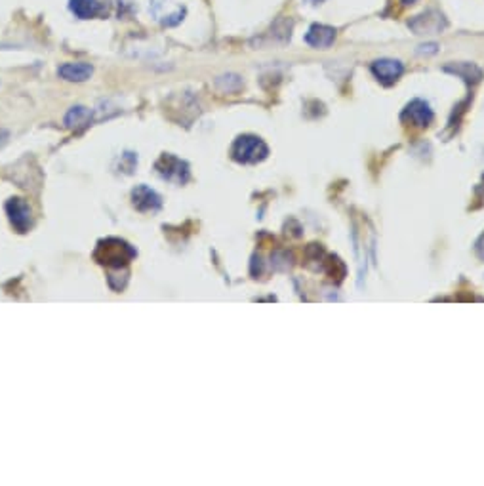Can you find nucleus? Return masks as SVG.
<instances>
[{
    "mask_svg": "<svg viewBox=\"0 0 484 486\" xmlns=\"http://www.w3.org/2000/svg\"><path fill=\"white\" fill-rule=\"evenodd\" d=\"M267 153H269V149H267L264 139L258 136H252V134L237 137L233 149H231L235 161L242 162V164H254V162L264 161Z\"/></svg>",
    "mask_w": 484,
    "mask_h": 486,
    "instance_id": "nucleus-1",
    "label": "nucleus"
},
{
    "mask_svg": "<svg viewBox=\"0 0 484 486\" xmlns=\"http://www.w3.org/2000/svg\"><path fill=\"white\" fill-rule=\"evenodd\" d=\"M98 252H103V256L95 254V258L100 260V263L107 265V267H117L120 269L122 265L130 262L134 256H136V250L126 244L124 241H119V238H107L98 246Z\"/></svg>",
    "mask_w": 484,
    "mask_h": 486,
    "instance_id": "nucleus-2",
    "label": "nucleus"
},
{
    "mask_svg": "<svg viewBox=\"0 0 484 486\" xmlns=\"http://www.w3.org/2000/svg\"><path fill=\"white\" fill-rule=\"evenodd\" d=\"M157 172L158 175L166 181H172V183H185L189 180V164L177 156L170 155V153H164L157 162Z\"/></svg>",
    "mask_w": 484,
    "mask_h": 486,
    "instance_id": "nucleus-3",
    "label": "nucleus"
},
{
    "mask_svg": "<svg viewBox=\"0 0 484 486\" xmlns=\"http://www.w3.org/2000/svg\"><path fill=\"white\" fill-rule=\"evenodd\" d=\"M132 204L138 212H158L163 208V199L157 191H153L147 185H138L132 191Z\"/></svg>",
    "mask_w": 484,
    "mask_h": 486,
    "instance_id": "nucleus-4",
    "label": "nucleus"
},
{
    "mask_svg": "<svg viewBox=\"0 0 484 486\" xmlns=\"http://www.w3.org/2000/svg\"><path fill=\"white\" fill-rule=\"evenodd\" d=\"M6 214L10 218V224L16 227L19 233H25L31 227V208L23 199H10L6 202Z\"/></svg>",
    "mask_w": 484,
    "mask_h": 486,
    "instance_id": "nucleus-5",
    "label": "nucleus"
},
{
    "mask_svg": "<svg viewBox=\"0 0 484 486\" xmlns=\"http://www.w3.org/2000/svg\"><path fill=\"white\" fill-rule=\"evenodd\" d=\"M403 71L404 65L399 59L384 57V59H376L372 63V73H374L377 81L384 82V84H393V82L399 81V76L403 75Z\"/></svg>",
    "mask_w": 484,
    "mask_h": 486,
    "instance_id": "nucleus-6",
    "label": "nucleus"
},
{
    "mask_svg": "<svg viewBox=\"0 0 484 486\" xmlns=\"http://www.w3.org/2000/svg\"><path fill=\"white\" fill-rule=\"evenodd\" d=\"M57 75L67 82H86L94 75V67L84 62H69L57 67Z\"/></svg>",
    "mask_w": 484,
    "mask_h": 486,
    "instance_id": "nucleus-7",
    "label": "nucleus"
},
{
    "mask_svg": "<svg viewBox=\"0 0 484 486\" xmlns=\"http://www.w3.org/2000/svg\"><path fill=\"white\" fill-rule=\"evenodd\" d=\"M408 25L412 27L418 35H425V33L442 31L444 25H447V21H444V18H442L439 12L431 10V12L422 13V16H418L415 19H412Z\"/></svg>",
    "mask_w": 484,
    "mask_h": 486,
    "instance_id": "nucleus-8",
    "label": "nucleus"
},
{
    "mask_svg": "<svg viewBox=\"0 0 484 486\" xmlns=\"http://www.w3.org/2000/svg\"><path fill=\"white\" fill-rule=\"evenodd\" d=\"M403 119L408 120L410 125L415 126H429L431 120H433V111L429 103L422 100H414L412 103H408V107L404 109Z\"/></svg>",
    "mask_w": 484,
    "mask_h": 486,
    "instance_id": "nucleus-9",
    "label": "nucleus"
},
{
    "mask_svg": "<svg viewBox=\"0 0 484 486\" xmlns=\"http://www.w3.org/2000/svg\"><path fill=\"white\" fill-rule=\"evenodd\" d=\"M336 40V29L328 25H313L305 35V42L313 48H328Z\"/></svg>",
    "mask_w": 484,
    "mask_h": 486,
    "instance_id": "nucleus-10",
    "label": "nucleus"
},
{
    "mask_svg": "<svg viewBox=\"0 0 484 486\" xmlns=\"http://www.w3.org/2000/svg\"><path fill=\"white\" fill-rule=\"evenodd\" d=\"M71 13L78 19H92L103 13L100 0H69Z\"/></svg>",
    "mask_w": 484,
    "mask_h": 486,
    "instance_id": "nucleus-11",
    "label": "nucleus"
},
{
    "mask_svg": "<svg viewBox=\"0 0 484 486\" xmlns=\"http://www.w3.org/2000/svg\"><path fill=\"white\" fill-rule=\"evenodd\" d=\"M90 122H92V111L84 105L71 107L65 115V126L69 130H82V128L90 126Z\"/></svg>",
    "mask_w": 484,
    "mask_h": 486,
    "instance_id": "nucleus-12",
    "label": "nucleus"
},
{
    "mask_svg": "<svg viewBox=\"0 0 484 486\" xmlns=\"http://www.w3.org/2000/svg\"><path fill=\"white\" fill-rule=\"evenodd\" d=\"M444 71L458 75L459 79H464V81L469 82V84H475V82H478L483 79V71H480L475 63H454V65H447Z\"/></svg>",
    "mask_w": 484,
    "mask_h": 486,
    "instance_id": "nucleus-13",
    "label": "nucleus"
},
{
    "mask_svg": "<svg viewBox=\"0 0 484 486\" xmlns=\"http://www.w3.org/2000/svg\"><path fill=\"white\" fill-rule=\"evenodd\" d=\"M437 52H439V44L435 42L422 44V46L418 48V54H437Z\"/></svg>",
    "mask_w": 484,
    "mask_h": 486,
    "instance_id": "nucleus-14",
    "label": "nucleus"
},
{
    "mask_svg": "<svg viewBox=\"0 0 484 486\" xmlns=\"http://www.w3.org/2000/svg\"><path fill=\"white\" fill-rule=\"evenodd\" d=\"M477 252H478V256L483 258L484 260V235H483V238L478 241V244H477Z\"/></svg>",
    "mask_w": 484,
    "mask_h": 486,
    "instance_id": "nucleus-15",
    "label": "nucleus"
},
{
    "mask_svg": "<svg viewBox=\"0 0 484 486\" xmlns=\"http://www.w3.org/2000/svg\"><path fill=\"white\" fill-rule=\"evenodd\" d=\"M404 4H414V2H418V0H403Z\"/></svg>",
    "mask_w": 484,
    "mask_h": 486,
    "instance_id": "nucleus-16",
    "label": "nucleus"
}]
</instances>
